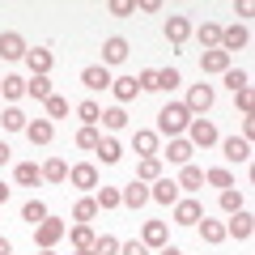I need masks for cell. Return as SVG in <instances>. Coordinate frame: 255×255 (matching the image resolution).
Returning <instances> with one entry per match:
<instances>
[{"label": "cell", "mask_w": 255, "mask_h": 255, "mask_svg": "<svg viewBox=\"0 0 255 255\" xmlns=\"http://www.w3.org/2000/svg\"><path fill=\"white\" fill-rule=\"evenodd\" d=\"M234 13H238V17H251V13H255V4H251V0H238V4H234Z\"/></svg>", "instance_id": "816d5d0a"}, {"label": "cell", "mask_w": 255, "mask_h": 255, "mask_svg": "<svg viewBox=\"0 0 255 255\" xmlns=\"http://www.w3.org/2000/svg\"><path fill=\"white\" fill-rule=\"evenodd\" d=\"M119 251H124V255H149V247L140 243V238H132V243H124Z\"/></svg>", "instance_id": "681fc988"}, {"label": "cell", "mask_w": 255, "mask_h": 255, "mask_svg": "<svg viewBox=\"0 0 255 255\" xmlns=\"http://www.w3.org/2000/svg\"><path fill=\"white\" fill-rule=\"evenodd\" d=\"M0 98H9V102L26 98V81L21 77H0Z\"/></svg>", "instance_id": "603a6c76"}, {"label": "cell", "mask_w": 255, "mask_h": 255, "mask_svg": "<svg viewBox=\"0 0 255 255\" xmlns=\"http://www.w3.org/2000/svg\"><path fill=\"white\" fill-rule=\"evenodd\" d=\"M166 238H170V230H166V221H145L140 226V243L149 247V251H162Z\"/></svg>", "instance_id": "5b68a950"}, {"label": "cell", "mask_w": 255, "mask_h": 255, "mask_svg": "<svg viewBox=\"0 0 255 255\" xmlns=\"http://www.w3.org/2000/svg\"><path fill=\"white\" fill-rule=\"evenodd\" d=\"M26 64H30V73H34V77H47V73H51V64H55V55L47 51V47H26Z\"/></svg>", "instance_id": "ba28073f"}, {"label": "cell", "mask_w": 255, "mask_h": 255, "mask_svg": "<svg viewBox=\"0 0 255 255\" xmlns=\"http://www.w3.org/2000/svg\"><path fill=\"white\" fill-rule=\"evenodd\" d=\"M234 102H238V111H243V115H251V107H255L251 90H238V94H234Z\"/></svg>", "instance_id": "c3c4849f"}, {"label": "cell", "mask_w": 255, "mask_h": 255, "mask_svg": "<svg viewBox=\"0 0 255 255\" xmlns=\"http://www.w3.org/2000/svg\"><path fill=\"white\" fill-rule=\"evenodd\" d=\"M174 85H183L179 68H157V90H174Z\"/></svg>", "instance_id": "b9f144b4"}, {"label": "cell", "mask_w": 255, "mask_h": 255, "mask_svg": "<svg viewBox=\"0 0 255 255\" xmlns=\"http://www.w3.org/2000/svg\"><path fill=\"white\" fill-rule=\"evenodd\" d=\"M191 38V21L187 17H166V43L170 47H183Z\"/></svg>", "instance_id": "7c38bea8"}, {"label": "cell", "mask_w": 255, "mask_h": 255, "mask_svg": "<svg viewBox=\"0 0 255 255\" xmlns=\"http://www.w3.org/2000/svg\"><path fill=\"white\" fill-rule=\"evenodd\" d=\"M213 98H217V94H213V85H191L183 107H187V115H204V111L213 107Z\"/></svg>", "instance_id": "277c9868"}, {"label": "cell", "mask_w": 255, "mask_h": 255, "mask_svg": "<svg viewBox=\"0 0 255 255\" xmlns=\"http://www.w3.org/2000/svg\"><path fill=\"white\" fill-rule=\"evenodd\" d=\"M94 153H98V157H102V162H107V166H115L119 157H124V145L107 136V140H98V149H94Z\"/></svg>", "instance_id": "d4e9b609"}, {"label": "cell", "mask_w": 255, "mask_h": 255, "mask_svg": "<svg viewBox=\"0 0 255 255\" xmlns=\"http://www.w3.org/2000/svg\"><path fill=\"white\" fill-rule=\"evenodd\" d=\"M26 94H30V98H38V102H47V98H51V81H47V77H30Z\"/></svg>", "instance_id": "e575fe53"}, {"label": "cell", "mask_w": 255, "mask_h": 255, "mask_svg": "<svg viewBox=\"0 0 255 255\" xmlns=\"http://www.w3.org/2000/svg\"><path fill=\"white\" fill-rule=\"evenodd\" d=\"M136 85L140 90H157V68H145V73L136 77Z\"/></svg>", "instance_id": "7dc6e473"}, {"label": "cell", "mask_w": 255, "mask_h": 255, "mask_svg": "<svg viewBox=\"0 0 255 255\" xmlns=\"http://www.w3.org/2000/svg\"><path fill=\"white\" fill-rule=\"evenodd\" d=\"M111 13H115V17H132L136 4H132V0H111Z\"/></svg>", "instance_id": "bcb514c9"}, {"label": "cell", "mask_w": 255, "mask_h": 255, "mask_svg": "<svg viewBox=\"0 0 255 255\" xmlns=\"http://www.w3.org/2000/svg\"><path fill=\"white\" fill-rule=\"evenodd\" d=\"M94 217H98V204H94L90 196H85V200H77V209H73V221H77V226H90Z\"/></svg>", "instance_id": "4dcf8cb0"}, {"label": "cell", "mask_w": 255, "mask_h": 255, "mask_svg": "<svg viewBox=\"0 0 255 255\" xmlns=\"http://www.w3.org/2000/svg\"><path fill=\"white\" fill-rule=\"evenodd\" d=\"M251 234H255V221H251V213H247V209L230 213V221H226V238H238V243H247Z\"/></svg>", "instance_id": "3957f363"}, {"label": "cell", "mask_w": 255, "mask_h": 255, "mask_svg": "<svg viewBox=\"0 0 255 255\" xmlns=\"http://www.w3.org/2000/svg\"><path fill=\"white\" fill-rule=\"evenodd\" d=\"M251 136H255V115H243V140L251 145Z\"/></svg>", "instance_id": "f907efd6"}, {"label": "cell", "mask_w": 255, "mask_h": 255, "mask_svg": "<svg viewBox=\"0 0 255 255\" xmlns=\"http://www.w3.org/2000/svg\"><path fill=\"white\" fill-rule=\"evenodd\" d=\"M187 132H191V149H196V145H204V149H209V145H217V128H213L209 119H191V124H187Z\"/></svg>", "instance_id": "9c48e42d"}, {"label": "cell", "mask_w": 255, "mask_h": 255, "mask_svg": "<svg viewBox=\"0 0 255 255\" xmlns=\"http://www.w3.org/2000/svg\"><path fill=\"white\" fill-rule=\"evenodd\" d=\"M132 149H136L140 157H157V132H149V128H140L136 136H132Z\"/></svg>", "instance_id": "d6986e66"}, {"label": "cell", "mask_w": 255, "mask_h": 255, "mask_svg": "<svg viewBox=\"0 0 255 255\" xmlns=\"http://www.w3.org/2000/svg\"><path fill=\"white\" fill-rule=\"evenodd\" d=\"M196 226H200V238L204 243H226V226H221V221H196Z\"/></svg>", "instance_id": "f546056e"}, {"label": "cell", "mask_w": 255, "mask_h": 255, "mask_svg": "<svg viewBox=\"0 0 255 255\" xmlns=\"http://www.w3.org/2000/svg\"><path fill=\"white\" fill-rule=\"evenodd\" d=\"M204 183H209V187H234V174L226 170V166H213V170H204Z\"/></svg>", "instance_id": "f1b7e54d"}, {"label": "cell", "mask_w": 255, "mask_h": 255, "mask_svg": "<svg viewBox=\"0 0 255 255\" xmlns=\"http://www.w3.org/2000/svg\"><path fill=\"white\" fill-rule=\"evenodd\" d=\"M119 204H128V209H145V204H149V183L132 179L124 191H119Z\"/></svg>", "instance_id": "52a82bcc"}, {"label": "cell", "mask_w": 255, "mask_h": 255, "mask_svg": "<svg viewBox=\"0 0 255 255\" xmlns=\"http://www.w3.org/2000/svg\"><path fill=\"white\" fill-rule=\"evenodd\" d=\"M94 255H119V238H115V234L94 238Z\"/></svg>", "instance_id": "60d3db41"}, {"label": "cell", "mask_w": 255, "mask_h": 255, "mask_svg": "<svg viewBox=\"0 0 255 255\" xmlns=\"http://www.w3.org/2000/svg\"><path fill=\"white\" fill-rule=\"evenodd\" d=\"M0 124H4V132H26V115H21L17 107L4 111V115H0Z\"/></svg>", "instance_id": "d590c367"}, {"label": "cell", "mask_w": 255, "mask_h": 255, "mask_svg": "<svg viewBox=\"0 0 255 255\" xmlns=\"http://www.w3.org/2000/svg\"><path fill=\"white\" fill-rule=\"evenodd\" d=\"M98 128H81V132H77V149H90V153H94V149H98Z\"/></svg>", "instance_id": "7bdbcfd3"}, {"label": "cell", "mask_w": 255, "mask_h": 255, "mask_svg": "<svg viewBox=\"0 0 255 255\" xmlns=\"http://www.w3.org/2000/svg\"><path fill=\"white\" fill-rule=\"evenodd\" d=\"M200 68H204V73H230V55L221 51V47H213V51H200Z\"/></svg>", "instance_id": "e0dca14e"}, {"label": "cell", "mask_w": 255, "mask_h": 255, "mask_svg": "<svg viewBox=\"0 0 255 255\" xmlns=\"http://www.w3.org/2000/svg\"><path fill=\"white\" fill-rule=\"evenodd\" d=\"M191 124V115H187V107H183V102H166L162 107V115H157V132H162V136H179L183 128Z\"/></svg>", "instance_id": "6da1fadb"}, {"label": "cell", "mask_w": 255, "mask_h": 255, "mask_svg": "<svg viewBox=\"0 0 255 255\" xmlns=\"http://www.w3.org/2000/svg\"><path fill=\"white\" fill-rule=\"evenodd\" d=\"M149 200H153V204H174V200H179V183H174V179H157L153 187H149Z\"/></svg>", "instance_id": "5bb4252c"}, {"label": "cell", "mask_w": 255, "mask_h": 255, "mask_svg": "<svg viewBox=\"0 0 255 255\" xmlns=\"http://www.w3.org/2000/svg\"><path fill=\"white\" fill-rule=\"evenodd\" d=\"M77 115H81V128H98L102 107H98V102H77Z\"/></svg>", "instance_id": "1f68e13d"}, {"label": "cell", "mask_w": 255, "mask_h": 255, "mask_svg": "<svg viewBox=\"0 0 255 255\" xmlns=\"http://www.w3.org/2000/svg\"><path fill=\"white\" fill-rule=\"evenodd\" d=\"M174 183L187 187V191H196V187H204V170H200V166H183V174H179Z\"/></svg>", "instance_id": "83f0119b"}, {"label": "cell", "mask_w": 255, "mask_h": 255, "mask_svg": "<svg viewBox=\"0 0 255 255\" xmlns=\"http://www.w3.org/2000/svg\"><path fill=\"white\" fill-rule=\"evenodd\" d=\"M94 226H73V247L77 251H94Z\"/></svg>", "instance_id": "836d02e7"}, {"label": "cell", "mask_w": 255, "mask_h": 255, "mask_svg": "<svg viewBox=\"0 0 255 255\" xmlns=\"http://www.w3.org/2000/svg\"><path fill=\"white\" fill-rule=\"evenodd\" d=\"M128 60V38L111 34L107 43H102V68H111V64H124Z\"/></svg>", "instance_id": "30bf717a"}, {"label": "cell", "mask_w": 255, "mask_h": 255, "mask_svg": "<svg viewBox=\"0 0 255 255\" xmlns=\"http://www.w3.org/2000/svg\"><path fill=\"white\" fill-rule=\"evenodd\" d=\"M162 157H170V166H191V140L174 136L170 145H166V153H162Z\"/></svg>", "instance_id": "2e32d148"}, {"label": "cell", "mask_w": 255, "mask_h": 255, "mask_svg": "<svg viewBox=\"0 0 255 255\" xmlns=\"http://www.w3.org/2000/svg\"><path fill=\"white\" fill-rule=\"evenodd\" d=\"M47 115H51V119H64V115H68V98L51 94V98H47Z\"/></svg>", "instance_id": "ee69618b"}, {"label": "cell", "mask_w": 255, "mask_h": 255, "mask_svg": "<svg viewBox=\"0 0 255 255\" xmlns=\"http://www.w3.org/2000/svg\"><path fill=\"white\" fill-rule=\"evenodd\" d=\"M9 162V145H4V140H0V166Z\"/></svg>", "instance_id": "11a10c76"}, {"label": "cell", "mask_w": 255, "mask_h": 255, "mask_svg": "<svg viewBox=\"0 0 255 255\" xmlns=\"http://www.w3.org/2000/svg\"><path fill=\"white\" fill-rule=\"evenodd\" d=\"M136 179H140V183H157V179H162V157H140Z\"/></svg>", "instance_id": "cb8c5ba5"}, {"label": "cell", "mask_w": 255, "mask_h": 255, "mask_svg": "<svg viewBox=\"0 0 255 255\" xmlns=\"http://www.w3.org/2000/svg\"><path fill=\"white\" fill-rule=\"evenodd\" d=\"M221 77H226V85H230L234 94H238V90H251V77H247L243 68H230V73H221Z\"/></svg>", "instance_id": "f35d334b"}, {"label": "cell", "mask_w": 255, "mask_h": 255, "mask_svg": "<svg viewBox=\"0 0 255 255\" xmlns=\"http://www.w3.org/2000/svg\"><path fill=\"white\" fill-rule=\"evenodd\" d=\"M43 179H47V183H68V162H60V157H51V162L43 166Z\"/></svg>", "instance_id": "d6a6232c"}, {"label": "cell", "mask_w": 255, "mask_h": 255, "mask_svg": "<svg viewBox=\"0 0 255 255\" xmlns=\"http://www.w3.org/2000/svg\"><path fill=\"white\" fill-rule=\"evenodd\" d=\"M221 149H226V157H230V162H251V145H247L243 136H230V140H221Z\"/></svg>", "instance_id": "44dd1931"}, {"label": "cell", "mask_w": 255, "mask_h": 255, "mask_svg": "<svg viewBox=\"0 0 255 255\" xmlns=\"http://www.w3.org/2000/svg\"><path fill=\"white\" fill-rule=\"evenodd\" d=\"M77 255H94V251H77Z\"/></svg>", "instance_id": "6f0895ef"}, {"label": "cell", "mask_w": 255, "mask_h": 255, "mask_svg": "<svg viewBox=\"0 0 255 255\" xmlns=\"http://www.w3.org/2000/svg\"><path fill=\"white\" fill-rule=\"evenodd\" d=\"M98 124H107L111 132H119V128H128V115H124V107H111V111H102Z\"/></svg>", "instance_id": "8d00e7d4"}, {"label": "cell", "mask_w": 255, "mask_h": 255, "mask_svg": "<svg viewBox=\"0 0 255 255\" xmlns=\"http://www.w3.org/2000/svg\"><path fill=\"white\" fill-rule=\"evenodd\" d=\"M43 255H55V251H43Z\"/></svg>", "instance_id": "680465c9"}, {"label": "cell", "mask_w": 255, "mask_h": 255, "mask_svg": "<svg viewBox=\"0 0 255 255\" xmlns=\"http://www.w3.org/2000/svg\"><path fill=\"white\" fill-rule=\"evenodd\" d=\"M81 81H85V90H111L115 77H111V68H102V64H90V68L81 73Z\"/></svg>", "instance_id": "4fadbf2b"}, {"label": "cell", "mask_w": 255, "mask_h": 255, "mask_svg": "<svg viewBox=\"0 0 255 255\" xmlns=\"http://www.w3.org/2000/svg\"><path fill=\"white\" fill-rule=\"evenodd\" d=\"M200 217H204V209L196 200H174V221H179V226H196Z\"/></svg>", "instance_id": "ac0fdd59"}, {"label": "cell", "mask_w": 255, "mask_h": 255, "mask_svg": "<svg viewBox=\"0 0 255 255\" xmlns=\"http://www.w3.org/2000/svg\"><path fill=\"white\" fill-rule=\"evenodd\" d=\"M196 38H200V47H204V51H213V47H221V26L204 21V26L196 30Z\"/></svg>", "instance_id": "484cf974"}, {"label": "cell", "mask_w": 255, "mask_h": 255, "mask_svg": "<svg viewBox=\"0 0 255 255\" xmlns=\"http://www.w3.org/2000/svg\"><path fill=\"white\" fill-rule=\"evenodd\" d=\"M111 90H115V98H119V102H132L140 85H136V77H119V81H111Z\"/></svg>", "instance_id": "4316f807"}, {"label": "cell", "mask_w": 255, "mask_h": 255, "mask_svg": "<svg viewBox=\"0 0 255 255\" xmlns=\"http://www.w3.org/2000/svg\"><path fill=\"white\" fill-rule=\"evenodd\" d=\"M247 43H251V34H247L243 26H230V30H221V51H226V55H234V51H243Z\"/></svg>", "instance_id": "9a60e30c"}, {"label": "cell", "mask_w": 255, "mask_h": 255, "mask_svg": "<svg viewBox=\"0 0 255 255\" xmlns=\"http://www.w3.org/2000/svg\"><path fill=\"white\" fill-rule=\"evenodd\" d=\"M94 204H98V209H119V187H98Z\"/></svg>", "instance_id": "ab89813d"}, {"label": "cell", "mask_w": 255, "mask_h": 255, "mask_svg": "<svg viewBox=\"0 0 255 255\" xmlns=\"http://www.w3.org/2000/svg\"><path fill=\"white\" fill-rule=\"evenodd\" d=\"M157 255H183V251H179V247H170V243H166V247H162Z\"/></svg>", "instance_id": "db71d44e"}, {"label": "cell", "mask_w": 255, "mask_h": 255, "mask_svg": "<svg viewBox=\"0 0 255 255\" xmlns=\"http://www.w3.org/2000/svg\"><path fill=\"white\" fill-rule=\"evenodd\" d=\"M13 179H17L21 187H34V183H43V166H34V162H21L17 170H13Z\"/></svg>", "instance_id": "7402d4cb"}, {"label": "cell", "mask_w": 255, "mask_h": 255, "mask_svg": "<svg viewBox=\"0 0 255 255\" xmlns=\"http://www.w3.org/2000/svg\"><path fill=\"white\" fill-rule=\"evenodd\" d=\"M0 255H13V243H9L4 234H0Z\"/></svg>", "instance_id": "f5cc1de1"}, {"label": "cell", "mask_w": 255, "mask_h": 255, "mask_svg": "<svg viewBox=\"0 0 255 255\" xmlns=\"http://www.w3.org/2000/svg\"><path fill=\"white\" fill-rule=\"evenodd\" d=\"M4 200H9V187H4V183H0V204H4Z\"/></svg>", "instance_id": "9f6ffc18"}, {"label": "cell", "mask_w": 255, "mask_h": 255, "mask_svg": "<svg viewBox=\"0 0 255 255\" xmlns=\"http://www.w3.org/2000/svg\"><path fill=\"white\" fill-rule=\"evenodd\" d=\"M0 60H26V38L17 30H4L0 34Z\"/></svg>", "instance_id": "8992f818"}, {"label": "cell", "mask_w": 255, "mask_h": 255, "mask_svg": "<svg viewBox=\"0 0 255 255\" xmlns=\"http://www.w3.org/2000/svg\"><path fill=\"white\" fill-rule=\"evenodd\" d=\"M221 209H226V213H238V209H243V196H238L234 187H226V191H221Z\"/></svg>", "instance_id": "f6af8a7d"}, {"label": "cell", "mask_w": 255, "mask_h": 255, "mask_svg": "<svg viewBox=\"0 0 255 255\" xmlns=\"http://www.w3.org/2000/svg\"><path fill=\"white\" fill-rule=\"evenodd\" d=\"M21 217H26L30 226H38V221L47 217V204L43 200H26V204H21Z\"/></svg>", "instance_id": "74e56055"}, {"label": "cell", "mask_w": 255, "mask_h": 255, "mask_svg": "<svg viewBox=\"0 0 255 255\" xmlns=\"http://www.w3.org/2000/svg\"><path fill=\"white\" fill-rule=\"evenodd\" d=\"M26 136H30V145H47V140L55 136L51 119H34V124H26Z\"/></svg>", "instance_id": "ffe728a7"}, {"label": "cell", "mask_w": 255, "mask_h": 255, "mask_svg": "<svg viewBox=\"0 0 255 255\" xmlns=\"http://www.w3.org/2000/svg\"><path fill=\"white\" fill-rule=\"evenodd\" d=\"M68 183H73V187H81V191H90V187H98V170H94L90 162H77L73 170H68Z\"/></svg>", "instance_id": "8fae6325"}, {"label": "cell", "mask_w": 255, "mask_h": 255, "mask_svg": "<svg viewBox=\"0 0 255 255\" xmlns=\"http://www.w3.org/2000/svg\"><path fill=\"white\" fill-rule=\"evenodd\" d=\"M64 234H68V226H64L60 217H51V213H47V217H43V221H38V226H34V243L43 247V251H51V247L60 243Z\"/></svg>", "instance_id": "7a4b0ae2"}]
</instances>
